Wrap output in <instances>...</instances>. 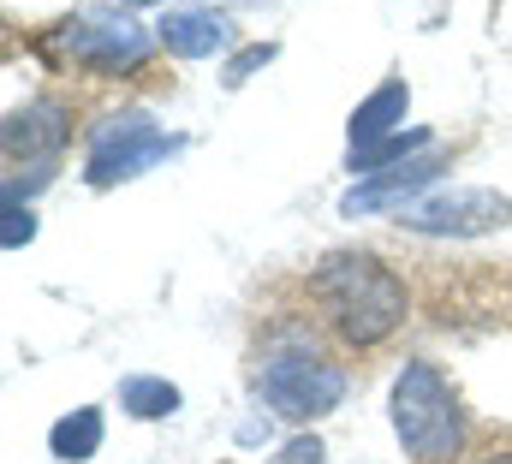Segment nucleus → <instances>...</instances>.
Listing matches in <instances>:
<instances>
[{"mask_svg": "<svg viewBox=\"0 0 512 464\" xmlns=\"http://www.w3.org/2000/svg\"><path fill=\"white\" fill-rule=\"evenodd\" d=\"M310 286H316V298L346 346H382L387 334H399V322L411 310L399 274L376 250H328L316 262Z\"/></svg>", "mask_w": 512, "mask_h": 464, "instance_id": "1", "label": "nucleus"}, {"mask_svg": "<svg viewBox=\"0 0 512 464\" xmlns=\"http://www.w3.org/2000/svg\"><path fill=\"white\" fill-rule=\"evenodd\" d=\"M387 417H393V435L399 447L417 464H453L465 447V405L453 393V381L411 357L399 375H393V393H387Z\"/></svg>", "mask_w": 512, "mask_h": 464, "instance_id": "2", "label": "nucleus"}, {"mask_svg": "<svg viewBox=\"0 0 512 464\" xmlns=\"http://www.w3.org/2000/svg\"><path fill=\"white\" fill-rule=\"evenodd\" d=\"M262 405L286 423H316L328 411H340L346 399V369L316 346H274L262 357Z\"/></svg>", "mask_w": 512, "mask_h": 464, "instance_id": "3", "label": "nucleus"}, {"mask_svg": "<svg viewBox=\"0 0 512 464\" xmlns=\"http://www.w3.org/2000/svg\"><path fill=\"white\" fill-rule=\"evenodd\" d=\"M149 48H155V36L131 18L126 6H90V12H78V18H66L54 30V54H66L84 72H102V78L137 72L149 60Z\"/></svg>", "mask_w": 512, "mask_h": 464, "instance_id": "4", "label": "nucleus"}, {"mask_svg": "<svg viewBox=\"0 0 512 464\" xmlns=\"http://www.w3.org/2000/svg\"><path fill=\"white\" fill-rule=\"evenodd\" d=\"M185 137H167L149 114H108L96 131H90V155H84V179L96 191H114L137 173H149L155 161L179 155Z\"/></svg>", "mask_w": 512, "mask_h": 464, "instance_id": "5", "label": "nucleus"}, {"mask_svg": "<svg viewBox=\"0 0 512 464\" xmlns=\"http://www.w3.org/2000/svg\"><path fill=\"white\" fill-rule=\"evenodd\" d=\"M393 221H399L405 232H423V238H483V232H501L512 221V197L483 191V185L435 191V197L405 203Z\"/></svg>", "mask_w": 512, "mask_h": 464, "instance_id": "6", "label": "nucleus"}, {"mask_svg": "<svg viewBox=\"0 0 512 464\" xmlns=\"http://www.w3.org/2000/svg\"><path fill=\"white\" fill-rule=\"evenodd\" d=\"M447 173V155L441 149H423V155H411V161H399V167H387V173H370V179H358L346 197H340V215L346 221H358V215H376V209H405V203H417V191L423 185H435Z\"/></svg>", "mask_w": 512, "mask_h": 464, "instance_id": "7", "label": "nucleus"}, {"mask_svg": "<svg viewBox=\"0 0 512 464\" xmlns=\"http://www.w3.org/2000/svg\"><path fill=\"white\" fill-rule=\"evenodd\" d=\"M66 137H72V114H66L54 96L12 108L6 125H0V149H6L12 167H18V161H24V167H54V155L66 149Z\"/></svg>", "mask_w": 512, "mask_h": 464, "instance_id": "8", "label": "nucleus"}, {"mask_svg": "<svg viewBox=\"0 0 512 464\" xmlns=\"http://www.w3.org/2000/svg\"><path fill=\"white\" fill-rule=\"evenodd\" d=\"M155 42L179 60H209L233 42V18L215 12V6H167L161 24H155Z\"/></svg>", "mask_w": 512, "mask_h": 464, "instance_id": "9", "label": "nucleus"}, {"mask_svg": "<svg viewBox=\"0 0 512 464\" xmlns=\"http://www.w3.org/2000/svg\"><path fill=\"white\" fill-rule=\"evenodd\" d=\"M405 114H411V90H405V78H387V84H376L358 108H352V149H370V143H382V137H393L399 125H405Z\"/></svg>", "mask_w": 512, "mask_h": 464, "instance_id": "10", "label": "nucleus"}, {"mask_svg": "<svg viewBox=\"0 0 512 464\" xmlns=\"http://www.w3.org/2000/svg\"><path fill=\"white\" fill-rule=\"evenodd\" d=\"M102 435H108L102 405H78V411H66V417L48 429V453L60 464H84V459L102 453Z\"/></svg>", "mask_w": 512, "mask_h": 464, "instance_id": "11", "label": "nucleus"}, {"mask_svg": "<svg viewBox=\"0 0 512 464\" xmlns=\"http://www.w3.org/2000/svg\"><path fill=\"white\" fill-rule=\"evenodd\" d=\"M423 149H435V131H429V125H411V131H393V137L370 143V149H352L346 167H352L358 179H370V173H387V167H399V161H411V155H423Z\"/></svg>", "mask_w": 512, "mask_h": 464, "instance_id": "12", "label": "nucleus"}, {"mask_svg": "<svg viewBox=\"0 0 512 464\" xmlns=\"http://www.w3.org/2000/svg\"><path fill=\"white\" fill-rule=\"evenodd\" d=\"M185 405V393L167 381V375H126L120 381V411L137 417V423H161V417H173Z\"/></svg>", "mask_w": 512, "mask_h": 464, "instance_id": "13", "label": "nucleus"}, {"mask_svg": "<svg viewBox=\"0 0 512 464\" xmlns=\"http://www.w3.org/2000/svg\"><path fill=\"white\" fill-rule=\"evenodd\" d=\"M274 54H280V48H274V42H251V48H239V54H233V60H227V72H221V78H227V84H233V90H239V84H245V78H251V72H262V66H268V60H274Z\"/></svg>", "mask_w": 512, "mask_h": 464, "instance_id": "14", "label": "nucleus"}, {"mask_svg": "<svg viewBox=\"0 0 512 464\" xmlns=\"http://www.w3.org/2000/svg\"><path fill=\"white\" fill-rule=\"evenodd\" d=\"M0 221H6V227H0V244H6V250H18V244H30V238H36V215H30V209H18V203H6V209H0Z\"/></svg>", "mask_w": 512, "mask_h": 464, "instance_id": "15", "label": "nucleus"}, {"mask_svg": "<svg viewBox=\"0 0 512 464\" xmlns=\"http://www.w3.org/2000/svg\"><path fill=\"white\" fill-rule=\"evenodd\" d=\"M268 464H328V447H322L316 435H292V441H286Z\"/></svg>", "mask_w": 512, "mask_h": 464, "instance_id": "16", "label": "nucleus"}, {"mask_svg": "<svg viewBox=\"0 0 512 464\" xmlns=\"http://www.w3.org/2000/svg\"><path fill=\"white\" fill-rule=\"evenodd\" d=\"M114 6H126L131 12V6H161V0H114Z\"/></svg>", "mask_w": 512, "mask_h": 464, "instance_id": "17", "label": "nucleus"}, {"mask_svg": "<svg viewBox=\"0 0 512 464\" xmlns=\"http://www.w3.org/2000/svg\"><path fill=\"white\" fill-rule=\"evenodd\" d=\"M489 464H512V453H495V459H489Z\"/></svg>", "mask_w": 512, "mask_h": 464, "instance_id": "18", "label": "nucleus"}]
</instances>
